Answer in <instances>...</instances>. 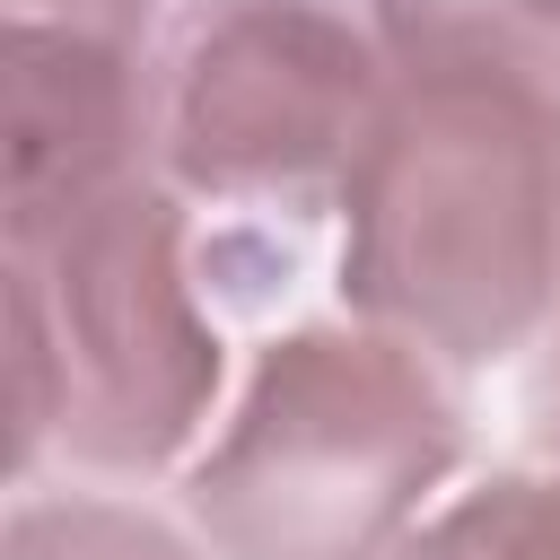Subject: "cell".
<instances>
[{
    "label": "cell",
    "instance_id": "cell-7",
    "mask_svg": "<svg viewBox=\"0 0 560 560\" xmlns=\"http://www.w3.org/2000/svg\"><path fill=\"white\" fill-rule=\"evenodd\" d=\"M394 560H560V438L542 464L490 472L481 490L411 525Z\"/></svg>",
    "mask_w": 560,
    "mask_h": 560
},
{
    "label": "cell",
    "instance_id": "cell-9",
    "mask_svg": "<svg viewBox=\"0 0 560 560\" xmlns=\"http://www.w3.org/2000/svg\"><path fill=\"white\" fill-rule=\"evenodd\" d=\"M9 18H44V26H79V35H105V44H131L158 26V0H9Z\"/></svg>",
    "mask_w": 560,
    "mask_h": 560
},
{
    "label": "cell",
    "instance_id": "cell-8",
    "mask_svg": "<svg viewBox=\"0 0 560 560\" xmlns=\"http://www.w3.org/2000/svg\"><path fill=\"white\" fill-rule=\"evenodd\" d=\"M0 560H201L166 516L122 499H18Z\"/></svg>",
    "mask_w": 560,
    "mask_h": 560
},
{
    "label": "cell",
    "instance_id": "cell-3",
    "mask_svg": "<svg viewBox=\"0 0 560 560\" xmlns=\"http://www.w3.org/2000/svg\"><path fill=\"white\" fill-rule=\"evenodd\" d=\"M464 464V402L376 324L280 332L184 499L219 560H394Z\"/></svg>",
    "mask_w": 560,
    "mask_h": 560
},
{
    "label": "cell",
    "instance_id": "cell-4",
    "mask_svg": "<svg viewBox=\"0 0 560 560\" xmlns=\"http://www.w3.org/2000/svg\"><path fill=\"white\" fill-rule=\"evenodd\" d=\"M394 61L332 0H192L158 61V158L201 201H341Z\"/></svg>",
    "mask_w": 560,
    "mask_h": 560
},
{
    "label": "cell",
    "instance_id": "cell-2",
    "mask_svg": "<svg viewBox=\"0 0 560 560\" xmlns=\"http://www.w3.org/2000/svg\"><path fill=\"white\" fill-rule=\"evenodd\" d=\"M9 464L61 446L88 472H158L219 402V324L192 289L184 201L122 175L44 236L9 245Z\"/></svg>",
    "mask_w": 560,
    "mask_h": 560
},
{
    "label": "cell",
    "instance_id": "cell-1",
    "mask_svg": "<svg viewBox=\"0 0 560 560\" xmlns=\"http://www.w3.org/2000/svg\"><path fill=\"white\" fill-rule=\"evenodd\" d=\"M560 298V114L394 79L341 184V306L446 368L534 341Z\"/></svg>",
    "mask_w": 560,
    "mask_h": 560
},
{
    "label": "cell",
    "instance_id": "cell-10",
    "mask_svg": "<svg viewBox=\"0 0 560 560\" xmlns=\"http://www.w3.org/2000/svg\"><path fill=\"white\" fill-rule=\"evenodd\" d=\"M542 411H551V420H542V429H551V438H560V368H551V394H542Z\"/></svg>",
    "mask_w": 560,
    "mask_h": 560
},
{
    "label": "cell",
    "instance_id": "cell-6",
    "mask_svg": "<svg viewBox=\"0 0 560 560\" xmlns=\"http://www.w3.org/2000/svg\"><path fill=\"white\" fill-rule=\"evenodd\" d=\"M394 79L499 88L560 114V0H376Z\"/></svg>",
    "mask_w": 560,
    "mask_h": 560
},
{
    "label": "cell",
    "instance_id": "cell-5",
    "mask_svg": "<svg viewBox=\"0 0 560 560\" xmlns=\"http://www.w3.org/2000/svg\"><path fill=\"white\" fill-rule=\"evenodd\" d=\"M0 96H9V245L44 236L79 201L140 175V140H158V88L140 79V52L79 26L9 18Z\"/></svg>",
    "mask_w": 560,
    "mask_h": 560
}]
</instances>
